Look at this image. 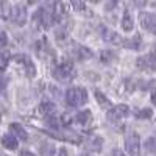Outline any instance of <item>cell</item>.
<instances>
[{
    "instance_id": "1",
    "label": "cell",
    "mask_w": 156,
    "mask_h": 156,
    "mask_svg": "<svg viewBox=\"0 0 156 156\" xmlns=\"http://www.w3.org/2000/svg\"><path fill=\"white\" fill-rule=\"evenodd\" d=\"M66 101L69 106H83L87 101V92L83 87H70L66 90Z\"/></svg>"
},
{
    "instance_id": "2",
    "label": "cell",
    "mask_w": 156,
    "mask_h": 156,
    "mask_svg": "<svg viewBox=\"0 0 156 156\" xmlns=\"http://www.w3.org/2000/svg\"><path fill=\"white\" fill-rule=\"evenodd\" d=\"M53 76L58 81H70L75 76V69L70 61H64L53 69Z\"/></svg>"
},
{
    "instance_id": "3",
    "label": "cell",
    "mask_w": 156,
    "mask_h": 156,
    "mask_svg": "<svg viewBox=\"0 0 156 156\" xmlns=\"http://www.w3.org/2000/svg\"><path fill=\"white\" fill-rule=\"evenodd\" d=\"M125 148L129 156H139V148H140V139L137 133L129 131L125 136Z\"/></svg>"
},
{
    "instance_id": "4",
    "label": "cell",
    "mask_w": 156,
    "mask_h": 156,
    "mask_svg": "<svg viewBox=\"0 0 156 156\" xmlns=\"http://www.w3.org/2000/svg\"><path fill=\"white\" fill-rule=\"evenodd\" d=\"M129 114V108L126 106V105H115V106H112L111 109H108V120L111 122V123H119V122H122L125 117Z\"/></svg>"
},
{
    "instance_id": "5",
    "label": "cell",
    "mask_w": 156,
    "mask_h": 156,
    "mask_svg": "<svg viewBox=\"0 0 156 156\" xmlns=\"http://www.w3.org/2000/svg\"><path fill=\"white\" fill-rule=\"evenodd\" d=\"M9 19H11V22L19 25V27L25 25V22H27V8H25L23 5H14L11 8Z\"/></svg>"
},
{
    "instance_id": "6",
    "label": "cell",
    "mask_w": 156,
    "mask_h": 156,
    "mask_svg": "<svg viewBox=\"0 0 156 156\" xmlns=\"http://www.w3.org/2000/svg\"><path fill=\"white\" fill-rule=\"evenodd\" d=\"M53 14L51 12H48L45 8H39L36 12H34V16H33V20L37 23V25H41V27L44 28H48L51 23H53Z\"/></svg>"
},
{
    "instance_id": "7",
    "label": "cell",
    "mask_w": 156,
    "mask_h": 156,
    "mask_svg": "<svg viewBox=\"0 0 156 156\" xmlns=\"http://www.w3.org/2000/svg\"><path fill=\"white\" fill-rule=\"evenodd\" d=\"M139 22L142 25V28H145L147 31L156 34V14H151V12H140Z\"/></svg>"
},
{
    "instance_id": "8",
    "label": "cell",
    "mask_w": 156,
    "mask_h": 156,
    "mask_svg": "<svg viewBox=\"0 0 156 156\" xmlns=\"http://www.w3.org/2000/svg\"><path fill=\"white\" fill-rule=\"evenodd\" d=\"M136 66L140 70H145V72H156V56L154 55L140 56L136 61Z\"/></svg>"
},
{
    "instance_id": "9",
    "label": "cell",
    "mask_w": 156,
    "mask_h": 156,
    "mask_svg": "<svg viewBox=\"0 0 156 156\" xmlns=\"http://www.w3.org/2000/svg\"><path fill=\"white\" fill-rule=\"evenodd\" d=\"M98 31H100V37L105 42H108V44H123V39L117 34L114 30H111L108 27H100Z\"/></svg>"
},
{
    "instance_id": "10",
    "label": "cell",
    "mask_w": 156,
    "mask_h": 156,
    "mask_svg": "<svg viewBox=\"0 0 156 156\" xmlns=\"http://www.w3.org/2000/svg\"><path fill=\"white\" fill-rule=\"evenodd\" d=\"M14 59H16L17 62H22V64H23V67H25V73H27V76H28V78H33V76L36 75V67H34L33 61H31L27 55H16V56H14Z\"/></svg>"
},
{
    "instance_id": "11",
    "label": "cell",
    "mask_w": 156,
    "mask_h": 156,
    "mask_svg": "<svg viewBox=\"0 0 156 156\" xmlns=\"http://www.w3.org/2000/svg\"><path fill=\"white\" fill-rule=\"evenodd\" d=\"M72 55H73V58L83 61V59L92 58V50H89L87 47H84V45H81V44H75L73 48H72Z\"/></svg>"
},
{
    "instance_id": "12",
    "label": "cell",
    "mask_w": 156,
    "mask_h": 156,
    "mask_svg": "<svg viewBox=\"0 0 156 156\" xmlns=\"http://www.w3.org/2000/svg\"><path fill=\"white\" fill-rule=\"evenodd\" d=\"M2 145L6 150H16L19 147V140L12 133H6V134L2 136Z\"/></svg>"
},
{
    "instance_id": "13",
    "label": "cell",
    "mask_w": 156,
    "mask_h": 156,
    "mask_svg": "<svg viewBox=\"0 0 156 156\" xmlns=\"http://www.w3.org/2000/svg\"><path fill=\"white\" fill-rule=\"evenodd\" d=\"M9 129H11V133L14 134L17 139H20V140H27V139H28L27 129H25L20 123H11V125H9Z\"/></svg>"
},
{
    "instance_id": "14",
    "label": "cell",
    "mask_w": 156,
    "mask_h": 156,
    "mask_svg": "<svg viewBox=\"0 0 156 156\" xmlns=\"http://www.w3.org/2000/svg\"><path fill=\"white\" fill-rule=\"evenodd\" d=\"M122 28L125 31H131L134 28V20H133V16L131 12H129L128 9H125L123 12V17H122Z\"/></svg>"
},
{
    "instance_id": "15",
    "label": "cell",
    "mask_w": 156,
    "mask_h": 156,
    "mask_svg": "<svg viewBox=\"0 0 156 156\" xmlns=\"http://www.w3.org/2000/svg\"><path fill=\"white\" fill-rule=\"evenodd\" d=\"M92 120V114H90V111L84 109V111H78V114L75 115V122L80 123V125H86L87 122Z\"/></svg>"
},
{
    "instance_id": "16",
    "label": "cell",
    "mask_w": 156,
    "mask_h": 156,
    "mask_svg": "<svg viewBox=\"0 0 156 156\" xmlns=\"http://www.w3.org/2000/svg\"><path fill=\"white\" fill-rule=\"evenodd\" d=\"M95 98H97V101H98V105L101 106V108H105V109H111L112 108V105H111V101H109V98L101 92V90H95Z\"/></svg>"
},
{
    "instance_id": "17",
    "label": "cell",
    "mask_w": 156,
    "mask_h": 156,
    "mask_svg": "<svg viewBox=\"0 0 156 156\" xmlns=\"http://www.w3.org/2000/svg\"><path fill=\"white\" fill-rule=\"evenodd\" d=\"M140 42H142V39H140V36L137 34V36H134L133 39L123 41V47H126V48H133V50H137V48L140 47Z\"/></svg>"
},
{
    "instance_id": "18",
    "label": "cell",
    "mask_w": 156,
    "mask_h": 156,
    "mask_svg": "<svg viewBox=\"0 0 156 156\" xmlns=\"http://www.w3.org/2000/svg\"><path fill=\"white\" fill-rule=\"evenodd\" d=\"M9 59H11L9 51H6V50H0V70H5V69L8 67Z\"/></svg>"
},
{
    "instance_id": "19",
    "label": "cell",
    "mask_w": 156,
    "mask_h": 156,
    "mask_svg": "<svg viewBox=\"0 0 156 156\" xmlns=\"http://www.w3.org/2000/svg\"><path fill=\"white\" fill-rule=\"evenodd\" d=\"M39 111H41L44 115H53L55 114V105L53 103H48V101H45V103H42L41 106H39Z\"/></svg>"
},
{
    "instance_id": "20",
    "label": "cell",
    "mask_w": 156,
    "mask_h": 156,
    "mask_svg": "<svg viewBox=\"0 0 156 156\" xmlns=\"http://www.w3.org/2000/svg\"><path fill=\"white\" fill-rule=\"evenodd\" d=\"M134 115L137 117V119H140V120H147V119H150V117L153 115V109L151 108H142V109L136 111Z\"/></svg>"
},
{
    "instance_id": "21",
    "label": "cell",
    "mask_w": 156,
    "mask_h": 156,
    "mask_svg": "<svg viewBox=\"0 0 156 156\" xmlns=\"http://www.w3.org/2000/svg\"><path fill=\"white\" fill-rule=\"evenodd\" d=\"M114 58H115V55H114V51H112V50H103L101 53H100V61H101V62H105V64L112 62Z\"/></svg>"
},
{
    "instance_id": "22",
    "label": "cell",
    "mask_w": 156,
    "mask_h": 156,
    "mask_svg": "<svg viewBox=\"0 0 156 156\" xmlns=\"http://www.w3.org/2000/svg\"><path fill=\"white\" fill-rule=\"evenodd\" d=\"M101 145H103V139L98 137V136H94L92 139L89 140V148L92 151H98L101 148Z\"/></svg>"
},
{
    "instance_id": "23",
    "label": "cell",
    "mask_w": 156,
    "mask_h": 156,
    "mask_svg": "<svg viewBox=\"0 0 156 156\" xmlns=\"http://www.w3.org/2000/svg\"><path fill=\"white\" fill-rule=\"evenodd\" d=\"M53 17H62L64 14H66V8H64V5H62V2H55V5H53Z\"/></svg>"
},
{
    "instance_id": "24",
    "label": "cell",
    "mask_w": 156,
    "mask_h": 156,
    "mask_svg": "<svg viewBox=\"0 0 156 156\" xmlns=\"http://www.w3.org/2000/svg\"><path fill=\"white\" fill-rule=\"evenodd\" d=\"M144 148L148 153H156V137H148L144 142Z\"/></svg>"
},
{
    "instance_id": "25",
    "label": "cell",
    "mask_w": 156,
    "mask_h": 156,
    "mask_svg": "<svg viewBox=\"0 0 156 156\" xmlns=\"http://www.w3.org/2000/svg\"><path fill=\"white\" fill-rule=\"evenodd\" d=\"M55 153H56V150L51 144H42V147H41V154L42 156H55Z\"/></svg>"
},
{
    "instance_id": "26",
    "label": "cell",
    "mask_w": 156,
    "mask_h": 156,
    "mask_svg": "<svg viewBox=\"0 0 156 156\" xmlns=\"http://www.w3.org/2000/svg\"><path fill=\"white\" fill-rule=\"evenodd\" d=\"M6 44H8V36H6V33H5V31L0 30V48L5 47Z\"/></svg>"
},
{
    "instance_id": "27",
    "label": "cell",
    "mask_w": 156,
    "mask_h": 156,
    "mask_svg": "<svg viewBox=\"0 0 156 156\" xmlns=\"http://www.w3.org/2000/svg\"><path fill=\"white\" fill-rule=\"evenodd\" d=\"M131 3H133V6H136V8H144V6L147 5V0H131Z\"/></svg>"
},
{
    "instance_id": "28",
    "label": "cell",
    "mask_w": 156,
    "mask_h": 156,
    "mask_svg": "<svg viewBox=\"0 0 156 156\" xmlns=\"http://www.w3.org/2000/svg\"><path fill=\"white\" fill-rule=\"evenodd\" d=\"M70 2L73 3V6L76 9H83L84 8V2H83V0H70Z\"/></svg>"
},
{
    "instance_id": "29",
    "label": "cell",
    "mask_w": 156,
    "mask_h": 156,
    "mask_svg": "<svg viewBox=\"0 0 156 156\" xmlns=\"http://www.w3.org/2000/svg\"><path fill=\"white\" fill-rule=\"evenodd\" d=\"M117 5V0H106V9H112Z\"/></svg>"
},
{
    "instance_id": "30",
    "label": "cell",
    "mask_w": 156,
    "mask_h": 156,
    "mask_svg": "<svg viewBox=\"0 0 156 156\" xmlns=\"http://www.w3.org/2000/svg\"><path fill=\"white\" fill-rule=\"evenodd\" d=\"M111 156H126V154H125L122 150H117V148H115V150L111 151Z\"/></svg>"
},
{
    "instance_id": "31",
    "label": "cell",
    "mask_w": 156,
    "mask_h": 156,
    "mask_svg": "<svg viewBox=\"0 0 156 156\" xmlns=\"http://www.w3.org/2000/svg\"><path fill=\"white\" fill-rule=\"evenodd\" d=\"M19 156H36L33 151H28V150H23V151H20L19 153Z\"/></svg>"
},
{
    "instance_id": "32",
    "label": "cell",
    "mask_w": 156,
    "mask_h": 156,
    "mask_svg": "<svg viewBox=\"0 0 156 156\" xmlns=\"http://www.w3.org/2000/svg\"><path fill=\"white\" fill-rule=\"evenodd\" d=\"M58 156H69V154H67L66 148H59V151H58Z\"/></svg>"
},
{
    "instance_id": "33",
    "label": "cell",
    "mask_w": 156,
    "mask_h": 156,
    "mask_svg": "<svg viewBox=\"0 0 156 156\" xmlns=\"http://www.w3.org/2000/svg\"><path fill=\"white\" fill-rule=\"evenodd\" d=\"M150 98H151V103H153V105H154V106H156V92H153V94H151V97H150Z\"/></svg>"
},
{
    "instance_id": "34",
    "label": "cell",
    "mask_w": 156,
    "mask_h": 156,
    "mask_svg": "<svg viewBox=\"0 0 156 156\" xmlns=\"http://www.w3.org/2000/svg\"><path fill=\"white\" fill-rule=\"evenodd\" d=\"M39 0H28V3H37Z\"/></svg>"
},
{
    "instance_id": "35",
    "label": "cell",
    "mask_w": 156,
    "mask_h": 156,
    "mask_svg": "<svg viewBox=\"0 0 156 156\" xmlns=\"http://www.w3.org/2000/svg\"><path fill=\"white\" fill-rule=\"evenodd\" d=\"M90 2H94V3H97V2H100V0H90Z\"/></svg>"
},
{
    "instance_id": "36",
    "label": "cell",
    "mask_w": 156,
    "mask_h": 156,
    "mask_svg": "<svg viewBox=\"0 0 156 156\" xmlns=\"http://www.w3.org/2000/svg\"><path fill=\"white\" fill-rule=\"evenodd\" d=\"M153 55H154V56H156V48H154V53H153Z\"/></svg>"
},
{
    "instance_id": "37",
    "label": "cell",
    "mask_w": 156,
    "mask_h": 156,
    "mask_svg": "<svg viewBox=\"0 0 156 156\" xmlns=\"http://www.w3.org/2000/svg\"><path fill=\"white\" fill-rule=\"evenodd\" d=\"M80 156H86V154H80Z\"/></svg>"
}]
</instances>
